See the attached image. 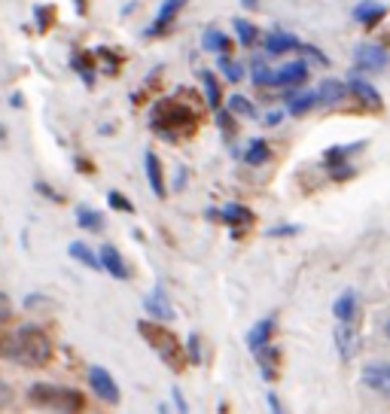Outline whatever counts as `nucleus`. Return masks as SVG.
<instances>
[{"label":"nucleus","mask_w":390,"mask_h":414,"mask_svg":"<svg viewBox=\"0 0 390 414\" xmlns=\"http://www.w3.org/2000/svg\"><path fill=\"white\" fill-rule=\"evenodd\" d=\"M232 27H235V34H238V43H241V46H247V49H253L256 40H259L256 25H250L247 18H235V22H232Z\"/></svg>","instance_id":"nucleus-29"},{"label":"nucleus","mask_w":390,"mask_h":414,"mask_svg":"<svg viewBox=\"0 0 390 414\" xmlns=\"http://www.w3.org/2000/svg\"><path fill=\"white\" fill-rule=\"evenodd\" d=\"M284 116H287V110H272V113L265 116V122L268 125H277V122H284Z\"/></svg>","instance_id":"nucleus-44"},{"label":"nucleus","mask_w":390,"mask_h":414,"mask_svg":"<svg viewBox=\"0 0 390 414\" xmlns=\"http://www.w3.org/2000/svg\"><path fill=\"white\" fill-rule=\"evenodd\" d=\"M144 308H146V314H150V320H156V323H171L174 320V308H171L168 296H165L162 283H156V287L144 296Z\"/></svg>","instance_id":"nucleus-8"},{"label":"nucleus","mask_w":390,"mask_h":414,"mask_svg":"<svg viewBox=\"0 0 390 414\" xmlns=\"http://www.w3.org/2000/svg\"><path fill=\"white\" fill-rule=\"evenodd\" d=\"M226 110H229L232 116H241V119H256L259 116L256 104H250V98H244V95H232Z\"/></svg>","instance_id":"nucleus-27"},{"label":"nucleus","mask_w":390,"mask_h":414,"mask_svg":"<svg viewBox=\"0 0 390 414\" xmlns=\"http://www.w3.org/2000/svg\"><path fill=\"white\" fill-rule=\"evenodd\" d=\"M98 262H101V269H104L110 278H116V280H128V278H132V274H128V265L122 259V253H119L113 244L101 247V250H98Z\"/></svg>","instance_id":"nucleus-10"},{"label":"nucleus","mask_w":390,"mask_h":414,"mask_svg":"<svg viewBox=\"0 0 390 414\" xmlns=\"http://www.w3.org/2000/svg\"><path fill=\"white\" fill-rule=\"evenodd\" d=\"M9 360L27 366V369H43L52 360V342L40 326H18L9 344Z\"/></svg>","instance_id":"nucleus-3"},{"label":"nucleus","mask_w":390,"mask_h":414,"mask_svg":"<svg viewBox=\"0 0 390 414\" xmlns=\"http://www.w3.org/2000/svg\"><path fill=\"white\" fill-rule=\"evenodd\" d=\"M159 414H174V411H171L168 406H159Z\"/></svg>","instance_id":"nucleus-47"},{"label":"nucleus","mask_w":390,"mask_h":414,"mask_svg":"<svg viewBox=\"0 0 390 414\" xmlns=\"http://www.w3.org/2000/svg\"><path fill=\"white\" fill-rule=\"evenodd\" d=\"M357 292L354 290H345L341 296L336 299V305H332V314H336V320L341 326H351L354 323V317H357Z\"/></svg>","instance_id":"nucleus-18"},{"label":"nucleus","mask_w":390,"mask_h":414,"mask_svg":"<svg viewBox=\"0 0 390 414\" xmlns=\"http://www.w3.org/2000/svg\"><path fill=\"white\" fill-rule=\"evenodd\" d=\"M387 64H390V55L384 46L360 43L354 49V70L357 73H382V70H387Z\"/></svg>","instance_id":"nucleus-5"},{"label":"nucleus","mask_w":390,"mask_h":414,"mask_svg":"<svg viewBox=\"0 0 390 414\" xmlns=\"http://www.w3.org/2000/svg\"><path fill=\"white\" fill-rule=\"evenodd\" d=\"M77 223L89 232H104V214H98L95 207H77Z\"/></svg>","instance_id":"nucleus-26"},{"label":"nucleus","mask_w":390,"mask_h":414,"mask_svg":"<svg viewBox=\"0 0 390 414\" xmlns=\"http://www.w3.org/2000/svg\"><path fill=\"white\" fill-rule=\"evenodd\" d=\"M180 9H183V0H165L159 15H156V22L146 27V37H159V34L168 31V27L174 25V18L180 15Z\"/></svg>","instance_id":"nucleus-12"},{"label":"nucleus","mask_w":390,"mask_h":414,"mask_svg":"<svg viewBox=\"0 0 390 414\" xmlns=\"http://www.w3.org/2000/svg\"><path fill=\"white\" fill-rule=\"evenodd\" d=\"M241 6H247V9H256V6H259V0H241Z\"/></svg>","instance_id":"nucleus-46"},{"label":"nucleus","mask_w":390,"mask_h":414,"mask_svg":"<svg viewBox=\"0 0 390 414\" xmlns=\"http://www.w3.org/2000/svg\"><path fill=\"white\" fill-rule=\"evenodd\" d=\"M137 335L153 347V354L159 356L174 375H180L183 369H187V363H189L187 360V347H183V342L165 323H156V320H137Z\"/></svg>","instance_id":"nucleus-1"},{"label":"nucleus","mask_w":390,"mask_h":414,"mask_svg":"<svg viewBox=\"0 0 390 414\" xmlns=\"http://www.w3.org/2000/svg\"><path fill=\"white\" fill-rule=\"evenodd\" d=\"M369 141H357V143H341V146H329L327 153H323V164L327 168H336V164H348L351 155H357L360 150H366Z\"/></svg>","instance_id":"nucleus-15"},{"label":"nucleus","mask_w":390,"mask_h":414,"mask_svg":"<svg viewBox=\"0 0 390 414\" xmlns=\"http://www.w3.org/2000/svg\"><path fill=\"white\" fill-rule=\"evenodd\" d=\"M34 189L40 192V195H46L49 201H61V198H58V192H55L52 186H46V183H34Z\"/></svg>","instance_id":"nucleus-42"},{"label":"nucleus","mask_w":390,"mask_h":414,"mask_svg":"<svg viewBox=\"0 0 390 414\" xmlns=\"http://www.w3.org/2000/svg\"><path fill=\"white\" fill-rule=\"evenodd\" d=\"M363 384L375 393L390 396V363H372L363 369Z\"/></svg>","instance_id":"nucleus-11"},{"label":"nucleus","mask_w":390,"mask_h":414,"mask_svg":"<svg viewBox=\"0 0 390 414\" xmlns=\"http://www.w3.org/2000/svg\"><path fill=\"white\" fill-rule=\"evenodd\" d=\"M73 70L80 73L86 86H92V82H95V70H92V61H82V55H73Z\"/></svg>","instance_id":"nucleus-34"},{"label":"nucleus","mask_w":390,"mask_h":414,"mask_svg":"<svg viewBox=\"0 0 390 414\" xmlns=\"http://www.w3.org/2000/svg\"><path fill=\"white\" fill-rule=\"evenodd\" d=\"M387 335H390V320H387Z\"/></svg>","instance_id":"nucleus-49"},{"label":"nucleus","mask_w":390,"mask_h":414,"mask_svg":"<svg viewBox=\"0 0 390 414\" xmlns=\"http://www.w3.org/2000/svg\"><path fill=\"white\" fill-rule=\"evenodd\" d=\"M187 360L192 363V366H201V360H204V354H201V335L199 332H189V338H187Z\"/></svg>","instance_id":"nucleus-32"},{"label":"nucleus","mask_w":390,"mask_h":414,"mask_svg":"<svg viewBox=\"0 0 390 414\" xmlns=\"http://www.w3.org/2000/svg\"><path fill=\"white\" fill-rule=\"evenodd\" d=\"M217 125L222 128V134H232V137H235V131H238V122H235V116H232L229 113V110H217Z\"/></svg>","instance_id":"nucleus-35"},{"label":"nucleus","mask_w":390,"mask_h":414,"mask_svg":"<svg viewBox=\"0 0 390 414\" xmlns=\"http://www.w3.org/2000/svg\"><path fill=\"white\" fill-rule=\"evenodd\" d=\"M144 164H146V180H150L153 195H156V198H165V195H168V189H165V174H162L159 155H156V153H146Z\"/></svg>","instance_id":"nucleus-19"},{"label":"nucleus","mask_w":390,"mask_h":414,"mask_svg":"<svg viewBox=\"0 0 390 414\" xmlns=\"http://www.w3.org/2000/svg\"><path fill=\"white\" fill-rule=\"evenodd\" d=\"M253 356H256V363H259V369H263V378L265 381H275L277 372H281V347L265 344L263 351H256Z\"/></svg>","instance_id":"nucleus-16"},{"label":"nucleus","mask_w":390,"mask_h":414,"mask_svg":"<svg viewBox=\"0 0 390 414\" xmlns=\"http://www.w3.org/2000/svg\"><path fill=\"white\" fill-rule=\"evenodd\" d=\"M201 89H204V101H208V107H210V110H220V107H222V91H220L217 73L204 70V73H201Z\"/></svg>","instance_id":"nucleus-25"},{"label":"nucleus","mask_w":390,"mask_h":414,"mask_svg":"<svg viewBox=\"0 0 390 414\" xmlns=\"http://www.w3.org/2000/svg\"><path fill=\"white\" fill-rule=\"evenodd\" d=\"M68 253L73 256V259H77V262H82V265H89V269H101V262H98V253L95 250H92V247L89 244H82V241H73L70 247H68Z\"/></svg>","instance_id":"nucleus-28"},{"label":"nucleus","mask_w":390,"mask_h":414,"mask_svg":"<svg viewBox=\"0 0 390 414\" xmlns=\"http://www.w3.org/2000/svg\"><path fill=\"white\" fill-rule=\"evenodd\" d=\"M241 159H244L250 168H259V164H265L268 159H272V146H268V141H263V137H256V141L247 143V150L241 153Z\"/></svg>","instance_id":"nucleus-22"},{"label":"nucleus","mask_w":390,"mask_h":414,"mask_svg":"<svg viewBox=\"0 0 390 414\" xmlns=\"http://www.w3.org/2000/svg\"><path fill=\"white\" fill-rule=\"evenodd\" d=\"M348 95H354L357 104H363L366 110H382V95H378V89L369 79L357 77V73L348 79Z\"/></svg>","instance_id":"nucleus-9"},{"label":"nucleus","mask_w":390,"mask_h":414,"mask_svg":"<svg viewBox=\"0 0 390 414\" xmlns=\"http://www.w3.org/2000/svg\"><path fill=\"white\" fill-rule=\"evenodd\" d=\"M150 122H153L156 134H165L168 141H177V137L195 134V128H199V116H195L187 104H180V101L162 98V101H156Z\"/></svg>","instance_id":"nucleus-2"},{"label":"nucleus","mask_w":390,"mask_h":414,"mask_svg":"<svg viewBox=\"0 0 390 414\" xmlns=\"http://www.w3.org/2000/svg\"><path fill=\"white\" fill-rule=\"evenodd\" d=\"M299 52H302V55H308V58H311L314 64H323V67H327V64H329V58H327V55H323V52L317 49V46H308V43H302V46H299Z\"/></svg>","instance_id":"nucleus-36"},{"label":"nucleus","mask_w":390,"mask_h":414,"mask_svg":"<svg viewBox=\"0 0 390 414\" xmlns=\"http://www.w3.org/2000/svg\"><path fill=\"white\" fill-rule=\"evenodd\" d=\"M302 228L299 226H281V228H268V238H290V235H299Z\"/></svg>","instance_id":"nucleus-40"},{"label":"nucleus","mask_w":390,"mask_h":414,"mask_svg":"<svg viewBox=\"0 0 390 414\" xmlns=\"http://www.w3.org/2000/svg\"><path fill=\"white\" fill-rule=\"evenodd\" d=\"M4 137H6V128H4V125H0V141H4Z\"/></svg>","instance_id":"nucleus-48"},{"label":"nucleus","mask_w":390,"mask_h":414,"mask_svg":"<svg viewBox=\"0 0 390 414\" xmlns=\"http://www.w3.org/2000/svg\"><path fill=\"white\" fill-rule=\"evenodd\" d=\"M272 335H275V320L272 317H265V320H259V323L247 332V347L250 351H263L265 344H272Z\"/></svg>","instance_id":"nucleus-20"},{"label":"nucleus","mask_w":390,"mask_h":414,"mask_svg":"<svg viewBox=\"0 0 390 414\" xmlns=\"http://www.w3.org/2000/svg\"><path fill=\"white\" fill-rule=\"evenodd\" d=\"M263 46H265V55H287V52H296L302 43L290 31H272V34H265Z\"/></svg>","instance_id":"nucleus-13"},{"label":"nucleus","mask_w":390,"mask_h":414,"mask_svg":"<svg viewBox=\"0 0 390 414\" xmlns=\"http://www.w3.org/2000/svg\"><path fill=\"white\" fill-rule=\"evenodd\" d=\"M171 402H174V414H189V406H187V399H183V390L180 387L171 390Z\"/></svg>","instance_id":"nucleus-38"},{"label":"nucleus","mask_w":390,"mask_h":414,"mask_svg":"<svg viewBox=\"0 0 390 414\" xmlns=\"http://www.w3.org/2000/svg\"><path fill=\"white\" fill-rule=\"evenodd\" d=\"M13 320V299L6 292H0V326H6Z\"/></svg>","instance_id":"nucleus-37"},{"label":"nucleus","mask_w":390,"mask_h":414,"mask_svg":"<svg viewBox=\"0 0 390 414\" xmlns=\"http://www.w3.org/2000/svg\"><path fill=\"white\" fill-rule=\"evenodd\" d=\"M107 201H110V207H113V210H119V214H134V201H128L119 189H110Z\"/></svg>","instance_id":"nucleus-33"},{"label":"nucleus","mask_w":390,"mask_h":414,"mask_svg":"<svg viewBox=\"0 0 390 414\" xmlns=\"http://www.w3.org/2000/svg\"><path fill=\"white\" fill-rule=\"evenodd\" d=\"M201 46L213 55H229L232 52V40L222 31H217V27H208V31L201 34Z\"/></svg>","instance_id":"nucleus-23"},{"label":"nucleus","mask_w":390,"mask_h":414,"mask_svg":"<svg viewBox=\"0 0 390 414\" xmlns=\"http://www.w3.org/2000/svg\"><path fill=\"white\" fill-rule=\"evenodd\" d=\"M268 411H272V414H284L281 399H277V393H268Z\"/></svg>","instance_id":"nucleus-43"},{"label":"nucleus","mask_w":390,"mask_h":414,"mask_svg":"<svg viewBox=\"0 0 390 414\" xmlns=\"http://www.w3.org/2000/svg\"><path fill=\"white\" fill-rule=\"evenodd\" d=\"M27 402L37 408H49L58 414H82L86 411V396L73 387H58V384H34L27 390Z\"/></svg>","instance_id":"nucleus-4"},{"label":"nucleus","mask_w":390,"mask_h":414,"mask_svg":"<svg viewBox=\"0 0 390 414\" xmlns=\"http://www.w3.org/2000/svg\"><path fill=\"white\" fill-rule=\"evenodd\" d=\"M220 73L229 82H241V79H244V64L235 61V58H229V55H220Z\"/></svg>","instance_id":"nucleus-30"},{"label":"nucleus","mask_w":390,"mask_h":414,"mask_svg":"<svg viewBox=\"0 0 390 414\" xmlns=\"http://www.w3.org/2000/svg\"><path fill=\"white\" fill-rule=\"evenodd\" d=\"M317 107V91H299V95H290L287 101V113L290 116H305Z\"/></svg>","instance_id":"nucleus-24"},{"label":"nucleus","mask_w":390,"mask_h":414,"mask_svg":"<svg viewBox=\"0 0 390 414\" xmlns=\"http://www.w3.org/2000/svg\"><path fill=\"white\" fill-rule=\"evenodd\" d=\"M329 177L332 180H351L354 177V168H351V164H336V168H329Z\"/></svg>","instance_id":"nucleus-39"},{"label":"nucleus","mask_w":390,"mask_h":414,"mask_svg":"<svg viewBox=\"0 0 390 414\" xmlns=\"http://www.w3.org/2000/svg\"><path fill=\"white\" fill-rule=\"evenodd\" d=\"M384 15H387V6L378 4V0H360L354 6V22H360L363 27H375Z\"/></svg>","instance_id":"nucleus-14"},{"label":"nucleus","mask_w":390,"mask_h":414,"mask_svg":"<svg viewBox=\"0 0 390 414\" xmlns=\"http://www.w3.org/2000/svg\"><path fill=\"white\" fill-rule=\"evenodd\" d=\"M89 387L101 402H110V406H119V402H122V390H119L116 378L104 366H89Z\"/></svg>","instance_id":"nucleus-6"},{"label":"nucleus","mask_w":390,"mask_h":414,"mask_svg":"<svg viewBox=\"0 0 390 414\" xmlns=\"http://www.w3.org/2000/svg\"><path fill=\"white\" fill-rule=\"evenodd\" d=\"M49 13H52L49 6H37V9H34V18H37V25H40V27H49Z\"/></svg>","instance_id":"nucleus-41"},{"label":"nucleus","mask_w":390,"mask_h":414,"mask_svg":"<svg viewBox=\"0 0 390 414\" xmlns=\"http://www.w3.org/2000/svg\"><path fill=\"white\" fill-rule=\"evenodd\" d=\"M314 91H317V104H323V107L341 104V101L348 98V86L341 79H323Z\"/></svg>","instance_id":"nucleus-17"},{"label":"nucleus","mask_w":390,"mask_h":414,"mask_svg":"<svg viewBox=\"0 0 390 414\" xmlns=\"http://www.w3.org/2000/svg\"><path fill=\"white\" fill-rule=\"evenodd\" d=\"M305 82H308V61H290L281 70H275V77H272V86L284 89V91L302 89Z\"/></svg>","instance_id":"nucleus-7"},{"label":"nucleus","mask_w":390,"mask_h":414,"mask_svg":"<svg viewBox=\"0 0 390 414\" xmlns=\"http://www.w3.org/2000/svg\"><path fill=\"white\" fill-rule=\"evenodd\" d=\"M220 219L226 226H238V228H247V226H253V210L250 207H244V205H235V201H232V205H226L220 210Z\"/></svg>","instance_id":"nucleus-21"},{"label":"nucleus","mask_w":390,"mask_h":414,"mask_svg":"<svg viewBox=\"0 0 390 414\" xmlns=\"http://www.w3.org/2000/svg\"><path fill=\"white\" fill-rule=\"evenodd\" d=\"M9 101H13V107H18V110H22V107H25V98H22V95H13V98H9Z\"/></svg>","instance_id":"nucleus-45"},{"label":"nucleus","mask_w":390,"mask_h":414,"mask_svg":"<svg viewBox=\"0 0 390 414\" xmlns=\"http://www.w3.org/2000/svg\"><path fill=\"white\" fill-rule=\"evenodd\" d=\"M272 77H275V70H268V64L265 58H253V86H272Z\"/></svg>","instance_id":"nucleus-31"}]
</instances>
